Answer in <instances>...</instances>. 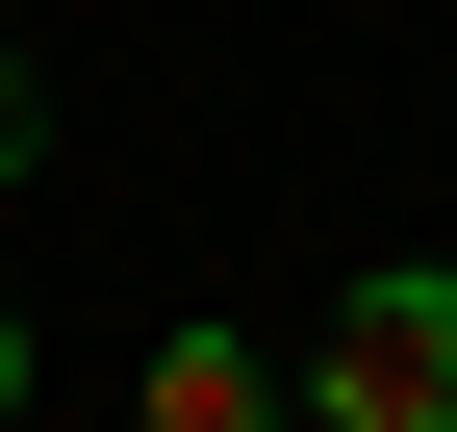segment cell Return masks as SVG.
I'll list each match as a JSON object with an SVG mask.
<instances>
[{"instance_id":"cell-2","label":"cell","mask_w":457,"mask_h":432,"mask_svg":"<svg viewBox=\"0 0 457 432\" xmlns=\"http://www.w3.org/2000/svg\"><path fill=\"white\" fill-rule=\"evenodd\" d=\"M153 432H279V356H228V331H179V356H153Z\"/></svg>"},{"instance_id":"cell-1","label":"cell","mask_w":457,"mask_h":432,"mask_svg":"<svg viewBox=\"0 0 457 432\" xmlns=\"http://www.w3.org/2000/svg\"><path fill=\"white\" fill-rule=\"evenodd\" d=\"M305 407L330 432H457V254H381L356 305L305 331Z\"/></svg>"},{"instance_id":"cell-4","label":"cell","mask_w":457,"mask_h":432,"mask_svg":"<svg viewBox=\"0 0 457 432\" xmlns=\"http://www.w3.org/2000/svg\"><path fill=\"white\" fill-rule=\"evenodd\" d=\"M0 407H26V305H0Z\"/></svg>"},{"instance_id":"cell-3","label":"cell","mask_w":457,"mask_h":432,"mask_svg":"<svg viewBox=\"0 0 457 432\" xmlns=\"http://www.w3.org/2000/svg\"><path fill=\"white\" fill-rule=\"evenodd\" d=\"M26 153H51V102H26V51H0V179H26Z\"/></svg>"}]
</instances>
